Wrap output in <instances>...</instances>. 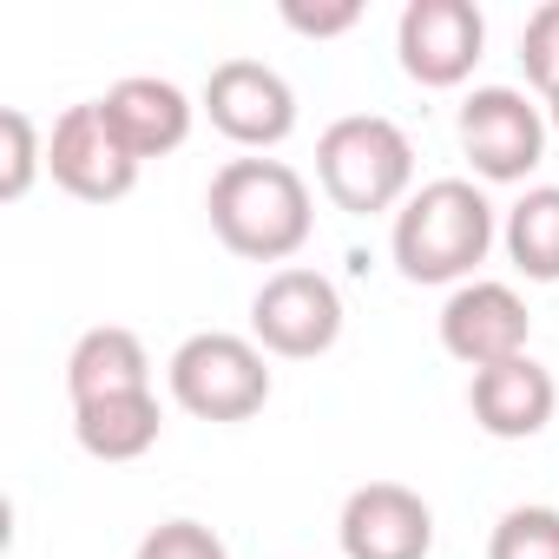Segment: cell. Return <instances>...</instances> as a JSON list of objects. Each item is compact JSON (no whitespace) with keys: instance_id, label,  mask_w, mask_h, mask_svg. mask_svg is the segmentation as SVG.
Here are the masks:
<instances>
[{"instance_id":"6","label":"cell","mask_w":559,"mask_h":559,"mask_svg":"<svg viewBox=\"0 0 559 559\" xmlns=\"http://www.w3.org/2000/svg\"><path fill=\"white\" fill-rule=\"evenodd\" d=\"M461 152L487 185H520L546 158V106H533L520 86H480L461 106Z\"/></svg>"},{"instance_id":"2","label":"cell","mask_w":559,"mask_h":559,"mask_svg":"<svg viewBox=\"0 0 559 559\" xmlns=\"http://www.w3.org/2000/svg\"><path fill=\"white\" fill-rule=\"evenodd\" d=\"M500 224H493V204L474 178H435L421 185L402 211H395V270L408 284H474V270L487 263Z\"/></svg>"},{"instance_id":"5","label":"cell","mask_w":559,"mask_h":559,"mask_svg":"<svg viewBox=\"0 0 559 559\" xmlns=\"http://www.w3.org/2000/svg\"><path fill=\"white\" fill-rule=\"evenodd\" d=\"M343 336V290L330 284L323 270H270L263 290L250 297V343L263 356H284V362H317L330 356Z\"/></svg>"},{"instance_id":"21","label":"cell","mask_w":559,"mask_h":559,"mask_svg":"<svg viewBox=\"0 0 559 559\" xmlns=\"http://www.w3.org/2000/svg\"><path fill=\"white\" fill-rule=\"evenodd\" d=\"M362 21V0H336V8H304V0H290L284 8V27L304 34V40H336Z\"/></svg>"},{"instance_id":"19","label":"cell","mask_w":559,"mask_h":559,"mask_svg":"<svg viewBox=\"0 0 559 559\" xmlns=\"http://www.w3.org/2000/svg\"><path fill=\"white\" fill-rule=\"evenodd\" d=\"M520 67H526V86L539 99L559 86V0H546V8L526 14V27H520Z\"/></svg>"},{"instance_id":"1","label":"cell","mask_w":559,"mask_h":559,"mask_svg":"<svg viewBox=\"0 0 559 559\" xmlns=\"http://www.w3.org/2000/svg\"><path fill=\"white\" fill-rule=\"evenodd\" d=\"M211 230L230 257L243 263H284L310 243L317 230V204H310V185L297 165L284 158H230L217 178H211Z\"/></svg>"},{"instance_id":"16","label":"cell","mask_w":559,"mask_h":559,"mask_svg":"<svg viewBox=\"0 0 559 559\" xmlns=\"http://www.w3.org/2000/svg\"><path fill=\"white\" fill-rule=\"evenodd\" d=\"M507 257L533 284H559V185H526L507 211Z\"/></svg>"},{"instance_id":"12","label":"cell","mask_w":559,"mask_h":559,"mask_svg":"<svg viewBox=\"0 0 559 559\" xmlns=\"http://www.w3.org/2000/svg\"><path fill=\"white\" fill-rule=\"evenodd\" d=\"M99 112H106V126L119 132V145H126L139 165L178 152V145L191 139V119H198V106H191L171 80H158V73H132V80H119V86L99 99Z\"/></svg>"},{"instance_id":"10","label":"cell","mask_w":559,"mask_h":559,"mask_svg":"<svg viewBox=\"0 0 559 559\" xmlns=\"http://www.w3.org/2000/svg\"><path fill=\"white\" fill-rule=\"evenodd\" d=\"M526 336H533V317H526L520 290L493 284V276H474V284H461L441 304V349L454 362H467L474 376L493 369V362L526 356Z\"/></svg>"},{"instance_id":"3","label":"cell","mask_w":559,"mask_h":559,"mask_svg":"<svg viewBox=\"0 0 559 559\" xmlns=\"http://www.w3.org/2000/svg\"><path fill=\"white\" fill-rule=\"evenodd\" d=\"M317 185L336 211L376 217L415 198V145L382 112H349L317 139Z\"/></svg>"},{"instance_id":"18","label":"cell","mask_w":559,"mask_h":559,"mask_svg":"<svg viewBox=\"0 0 559 559\" xmlns=\"http://www.w3.org/2000/svg\"><path fill=\"white\" fill-rule=\"evenodd\" d=\"M0 139H8V165H0V198L21 204V198L34 191V178L47 171V139H40L34 112H21V106L0 112Z\"/></svg>"},{"instance_id":"8","label":"cell","mask_w":559,"mask_h":559,"mask_svg":"<svg viewBox=\"0 0 559 559\" xmlns=\"http://www.w3.org/2000/svg\"><path fill=\"white\" fill-rule=\"evenodd\" d=\"M480 47H487V21H480L474 0H408L402 21H395L402 73L428 93L461 86L480 67Z\"/></svg>"},{"instance_id":"20","label":"cell","mask_w":559,"mask_h":559,"mask_svg":"<svg viewBox=\"0 0 559 559\" xmlns=\"http://www.w3.org/2000/svg\"><path fill=\"white\" fill-rule=\"evenodd\" d=\"M132 559H230V546L204 526V520H158Z\"/></svg>"},{"instance_id":"17","label":"cell","mask_w":559,"mask_h":559,"mask_svg":"<svg viewBox=\"0 0 559 559\" xmlns=\"http://www.w3.org/2000/svg\"><path fill=\"white\" fill-rule=\"evenodd\" d=\"M487 559H559V507H507L493 520Z\"/></svg>"},{"instance_id":"22","label":"cell","mask_w":559,"mask_h":559,"mask_svg":"<svg viewBox=\"0 0 559 559\" xmlns=\"http://www.w3.org/2000/svg\"><path fill=\"white\" fill-rule=\"evenodd\" d=\"M546 126H552V132H559V86H552V93H546Z\"/></svg>"},{"instance_id":"15","label":"cell","mask_w":559,"mask_h":559,"mask_svg":"<svg viewBox=\"0 0 559 559\" xmlns=\"http://www.w3.org/2000/svg\"><path fill=\"white\" fill-rule=\"evenodd\" d=\"M132 389H152L145 343L132 330H119V323L86 330L73 343V356H67V395H73V408L80 402H99V395H132Z\"/></svg>"},{"instance_id":"11","label":"cell","mask_w":559,"mask_h":559,"mask_svg":"<svg viewBox=\"0 0 559 559\" xmlns=\"http://www.w3.org/2000/svg\"><path fill=\"white\" fill-rule=\"evenodd\" d=\"M336 539H343V559H428L435 507L402 480H369L343 500Z\"/></svg>"},{"instance_id":"4","label":"cell","mask_w":559,"mask_h":559,"mask_svg":"<svg viewBox=\"0 0 559 559\" xmlns=\"http://www.w3.org/2000/svg\"><path fill=\"white\" fill-rule=\"evenodd\" d=\"M171 402L198 421H250L270 402V362L250 336L230 330H198L171 349L165 362Z\"/></svg>"},{"instance_id":"13","label":"cell","mask_w":559,"mask_h":559,"mask_svg":"<svg viewBox=\"0 0 559 559\" xmlns=\"http://www.w3.org/2000/svg\"><path fill=\"white\" fill-rule=\"evenodd\" d=\"M467 408H474L480 435H493V441H526V435H539V428L552 421L559 382H552V369H539L533 356H513V362H493V369H480V376L467 382Z\"/></svg>"},{"instance_id":"7","label":"cell","mask_w":559,"mask_h":559,"mask_svg":"<svg viewBox=\"0 0 559 559\" xmlns=\"http://www.w3.org/2000/svg\"><path fill=\"white\" fill-rule=\"evenodd\" d=\"M198 106L243 152H276L297 132V93H290L284 73L263 67V60H217Z\"/></svg>"},{"instance_id":"14","label":"cell","mask_w":559,"mask_h":559,"mask_svg":"<svg viewBox=\"0 0 559 559\" xmlns=\"http://www.w3.org/2000/svg\"><path fill=\"white\" fill-rule=\"evenodd\" d=\"M158 428H165V408H158L152 389L99 395V402H80V408H73V441H80L93 461H106V467L152 454V448H158Z\"/></svg>"},{"instance_id":"9","label":"cell","mask_w":559,"mask_h":559,"mask_svg":"<svg viewBox=\"0 0 559 559\" xmlns=\"http://www.w3.org/2000/svg\"><path fill=\"white\" fill-rule=\"evenodd\" d=\"M47 171L67 198L80 204H119L132 185H139V158L119 145V132L106 126L99 99L86 106H67L47 132Z\"/></svg>"}]
</instances>
